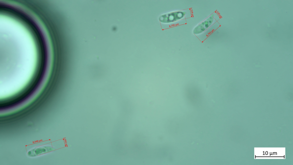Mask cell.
<instances>
[{"label": "cell", "mask_w": 293, "mask_h": 165, "mask_svg": "<svg viewBox=\"0 0 293 165\" xmlns=\"http://www.w3.org/2000/svg\"><path fill=\"white\" fill-rule=\"evenodd\" d=\"M214 19L213 15H211L195 28L193 31L194 34L197 35L204 32L211 25Z\"/></svg>", "instance_id": "obj_2"}, {"label": "cell", "mask_w": 293, "mask_h": 165, "mask_svg": "<svg viewBox=\"0 0 293 165\" xmlns=\"http://www.w3.org/2000/svg\"><path fill=\"white\" fill-rule=\"evenodd\" d=\"M185 14L186 13L184 11L174 12L160 16L159 19L161 21L164 23L172 22L183 18Z\"/></svg>", "instance_id": "obj_1"}]
</instances>
